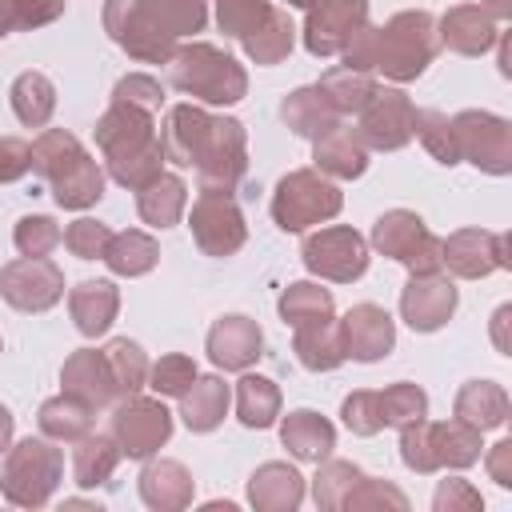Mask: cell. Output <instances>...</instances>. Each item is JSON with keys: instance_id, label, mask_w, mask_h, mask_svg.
<instances>
[{"instance_id": "obj_1", "label": "cell", "mask_w": 512, "mask_h": 512, "mask_svg": "<svg viewBox=\"0 0 512 512\" xmlns=\"http://www.w3.org/2000/svg\"><path fill=\"white\" fill-rule=\"evenodd\" d=\"M96 148L108 164V176L120 188H144L148 180H156L164 168V148H160V132H156V116L144 108H132L124 100H108V108L96 120Z\"/></svg>"}, {"instance_id": "obj_2", "label": "cell", "mask_w": 512, "mask_h": 512, "mask_svg": "<svg viewBox=\"0 0 512 512\" xmlns=\"http://www.w3.org/2000/svg\"><path fill=\"white\" fill-rule=\"evenodd\" d=\"M32 172L52 188L60 208L84 212L104 196L100 160L68 128H44L32 140Z\"/></svg>"}, {"instance_id": "obj_3", "label": "cell", "mask_w": 512, "mask_h": 512, "mask_svg": "<svg viewBox=\"0 0 512 512\" xmlns=\"http://www.w3.org/2000/svg\"><path fill=\"white\" fill-rule=\"evenodd\" d=\"M440 52L436 16L424 8H404L372 28V72H384L396 84L416 80Z\"/></svg>"}, {"instance_id": "obj_4", "label": "cell", "mask_w": 512, "mask_h": 512, "mask_svg": "<svg viewBox=\"0 0 512 512\" xmlns=\"http://www.w3.org/2000/svg\"><path fill=\"white\" fill-rule=\"evenodd\" d=\"M168 84L200 104H236L248 92V72L224 48L188 40L168 56Z\"/></svg>"}, {"instance_id": "obj_5", "label": "cell", "mask_w": 512, "mask_h": 512, "mask_svg": "<svg viewBox=\"0 0 512 512\" xmlns=\"http://www.w3.org/2000/svg\"><path fill=\"white\" fill-rule=\"evenodd\" d=\"M64 476V452L48 436H24L8 444L0 464V496L16 508H44Z\"/></svg>"}, {"instance_id": "obj_6", "label": "cell", "mask_w": 512, "mask_h": 512, "mask_svg": "<svg viewBox=\"0 0 512 512\" xmlns=\"http://www.w3.org/2000/svg\"><path fill=\"white\" fill-rule=\"evenodd\" d=\"M104 32L140 64H168L180 40L160 0H104Z\"/></svg>"}, {"instance_id": "obj_7", "label": "cell", "mask_w": 512, "mask_h": 512, "mask_svg": "<svg viewBox=\"0 0 512 512\" xmlns=\"http://www.w3.org/2000/svg\"><path fill=\"white\" fill-rule=\"evenodd\" d=\"M340 208H344V196L336 180H328L316 168H292L288 176H280L272 192V220L284 232H304L312 224H324Z\"/></svg>"}, {"instance_id": "obj_8", "label": "cell", "mask_w": 512, "mask_h": 512, "mask_svg": "<svg viewBox=\"0 0 512 512\" xmlns=\"http://www.w3.org/2000/svg\"><path fill=\"white\" fill-rule=\"evenodd\" d=\"M372 248L396 264H404L412 276L444 272V240L428 232V224L408 208H388L372 224Z\"/></svg>"}, {"instance_id": "obj_9", "label": "cell", "mask_w": 512, "mask_h": 512, "mask_svg": "<svg viewBox=\"0 0 512 512\" xmlns=\"http://www.w3.org/2000/svg\"><path fill=\"white\" fill-rule=\"evenodd\" d=\"M196 184L208 192H236L248 172V132L236 116H212L196 148Z\"/></svg>"}, {"instance_id": "obj_10", "label": "cell", "mask_w": 512, "mask_h": 512, "mask_svg": "<svg viewBox=\"0 0 512 512\" xmlns=\"http://www.w3.org/2000/svg\"><path fill=\"white\" fill-rule=\"evenodd\" d=\"M452 132H456L460 160L476 164L488 176L512 172V124L504 116L484 112V108H464L452 116Z\"/></svg>"}, {"instance_id": "obj_11", "label": "cell", "mask_w": 512, "mask_h": 512, "mask_svg": "<svg viewBox=\"0 0 512 512\" xmlns=\"http://www.w3.org/2000/svg\"><path fill=\"white\" fill-rule=\"evenodd\" d=\"M172 436V412L160 404V396H136L128 392L112 408V440L120 444V456L148 460L156 456Z\"/></svg>"}, {"instance_id": "obj_12", "label": "cell", "mask_w": 512, "mask_h": 512, "mask_svg": "<svg viewBox=\"0 0 512 512\" xmlns=\"http://www.w3.org/2000/svg\"><path fill=\"white\" fill-rule=\"evenodd\" d=\"M300 260L312 276L320 280H332V284H352L368 272V240L348 228V224H332V228H320L312 236H304V248H300Z\"/></svg>"}, {"instance_id": "obj_13", "label": "cell", "mask_w": 512, "mask_h": 512, "mask_svg": "<svg viewBox=\"0 0 512 512\" xmlns=\"http://www.w3.org/2000/svg\"><path fill=\"white\" fill-rule=\"evenodd\" d=\"M188 228H192L196 248L204 256H216V260L240 252L248 240V224H244V212H240L232 192L200 188V196L192 200V212H188Z\"/></svg>"}, {"instance_id": "obj_14", "label": "cell", "mask_w": 512, "mask_h": 512, "mask_svg": "<svg viewBox=\"0 0 512 512\" xmlns=\"http://www.w3.org/2000/svg\"><path fill=\"white\" fill-rule=\"evenodd\" d=\"M416 104L400 88H376V96L356 112V136L368 152H400L416 136Z\"/></svg>"}, {"instance_id": "obj_15", "label": "cell", "mask_w": 512, "mask_h": 512, "mask_svg": "<svg viewBox=\"0 0 512 512\" xmlns=\"http://www.w3.org/2000/svg\"><path fill=\"white\" fill-rule=\"evenodd\" d=\"M0 296L16 312H48L64 300V272L48 256H20L0 268Z\"/></svg>"}, {"instance_id": "obj_16", "label": "cell", "mask_w": 512, "mask_h": 512, "mask_svg": "<svg viewBox=\"0 0 512 512\" xmlns=\"http://www.w3.org/2000/svg\"><path fill=\"white\" fill-rule=\"evenodd\" d=\"M360 24H368V0H308L300 36L312 56H340Z\"/></svg>"}, {"instance_id": "obj_17", "label": "cell", "mask_w": 512, "mask_h": 512, "mask_svg": "<svg viewBox=\"0 0 512 512\" xmlns=\"http://www.w3.org/2000/svg\"><path fill=\"white\" fill-rule=\"evenodd\" d=\"M444 268L456 280H480L508 268V236L488 228H460L444 240Z\"/></svg>"}, {"instance_id": "obj_18", "label": "cell", "mask_w": 512, "mask_h": 512, "mask_svg": "<svg viewBox=\"0 0 512 512\" xmlns=\"http://www.w3.org/2000/svg\"><path fill=\"white\" fill-rule=\"evenodd\" d=\"M456 284L444 272H428V276H408V284L400 288V320L412 332H436L452 320L456 312Z\"/></svg>"}, {"instance_id": "obj_19", "label": "cell", "mask_w": 512, "mask_h": 512, "mask_svg": "<svg viewBox=\"0 0 512 512\" xmlns=\"http://www.w3.org/2000/svg\"><path fill=\"white\" fill-rule=\"evenodd\" d=\"M340 340H344V356L372 364L396 348V324L380 304H352L348 316L340 320Z\"/></svg>"}, {"instance_id": "obj_20", "label": "cell", "mask_w": 512, "mask_h": 512, "mask_svg": "<svg viewBox=\"0 0 512 512\" xmlns=\"http://www.w3.org/2000/svg\"><path fill=\"white\" fill-rule=\"evenodd\" d=\"M260 348H264V332L252 316L232 312L208 328V356L224 372H248L260 360Z\"/></svg>"}, {"instance_id": "obj_21", "label": "cell", "mask_w": 512, "mask_h": 512, "mask_svg": "<svg viewBox=\"0 0 512 512\" xmlns=\"http://www.w3.org/2000/svg\"><path fill=\"white\" fill-rule=\"evenodd\" d=\"M60 384H64L68 396L84 400L88 408H108V404L120 400L116 380H112V368L104 360V348L100 352L96 348H76L64 360V368H60Z\"/></svg>"}, {"instance_id": "obj_22", "label": "cell", "mask_w": 512, "mask_h": 512, "mask_svg": "<svg viewBox=\"0 0 512 512\" xmlns=\"http://www.w3.org/2000/svg\"><path fill=\"white\" fill-rule=\"evenodd\" d=\"M500 28L480 4H456L436 20V40L460 56H484L496 44Z\"/></svg>"}, {"instance_id": "obj_23", "label": "cell", "mask_w": 512, "mask_h": 512, "mask_svg": "<svg viewBox=\"0 0 512 512\" xmlns=\"http://www.w3.org/2000/svg\"><path fill=\"white\" fill-rule=\"evenodd\" d=\"M312 160H316V172H324L328 180H356L368 168V148L356 136V128L340 120L336 128L312 140Z\"/></svg>"}, {"instance_id": "obj_24", "label": "cell", "mask_w": 512, "mask_h": 512, "mask_svg": "<svg viewBox=\"0 0 512 512\" xmlns=\"http://www.w3.org/2000/svg\"><path fill=\"white\" fill-rule=\"evenodd\" d=\"M192 492H196V480L192 472L180 464V460H152L144 464L140 472V500L156 512H180L192 504Z\"/></svg>"}, {"instance_id": "obj_25", "label": "cell", "mask_w": 512, "mask_h": 512, "mask_svg": "<svg viewBox=\"0 0 512 512\" xmlns=\"http://www.w3.org/2000/svg\"><path fill=\"white\" fill-rule=\"evenodd\" d=\"M304 500V476L284 464V460H268L248 476V504L260 512H292Z\"/></svg>"}, {"instance_id": "obj_26", "label": "cell", "mask_w": 512, "mask_h": 512, "mask_svg": "<svg viewBox=\"0 0 512 512\" xmlns=\"http://www.w3.org/2000/svg\"><path fill=\"white\" fill-rule=\"evenodd\" d=\"M68 312L80 336H104L120 312V288L112 280H80L68 292Z\"/></svg>"}, {"instance_id": "obj_27", "label": "cell", "mask_w": 512, "mask_h": 512, "mask_svg": "<svg viewBox=\"0 0 512 512\" xmlns=\"http://www.w3.org/2000/svg\"><path fill=\"white\" fill-rule=\"evenodd\" d=\"M208 120H212V112L200 108V104H172L168 116H164V128H160L164 160L176 164V168H192Z\"/></svg>"}, {"instance_id": "obj_28", "label": "cell", "mask_w": 512, "mask_h": 512, "mask_svg": "<svg viewBox=\"0 0 512 512\" xmlns=\"http://www.w3.org/2000/svg\"><path fill=\"white\" fill-rule=\"evenodd\" d=\"M280 440H284V448H288L296 460L320 464V460H328L332 448H336V428H332L328 416H320V412H312V408H296V412L284 416Z\"/></svg>"}, {"instance_id": "obj_29", "label": "cell", "mask_w": 512, "mask_h": 512, "mask_svg": "<svg viewBox=\"0 0 512 512\" xmlns=\"http://www.w3.org/2000/svg\"><path fill=\"white\" fill-rule=\"evenodd\" d=\"M176 400H180V420L192 432H212V428H220V420H224V412L232 404V392H228V384L220 376H200L196 372V380Z\"/></svg>"}, {"instance_id": "obj_30", "label": "cell", "mask_w": 512, "mask_h": 512, "mask_svg": "<svg viewBox=\"0 0 512 512\" xmlns=\"http://www.w3.org/2000/svg\"><path fill=\"white\" fill-rule=\"evenodd\" d=\"M280 120H284L296 136L316 140V136H324L328 128H336L344 116L324 100V92H320L316 84H308V88H292V92L280 100Z\"/></svg>"}, {"instance_id": "obj_31", "label": "cell", "mask_w": 512, "mask_h": 512, "mask_svg": "<svg viewBox=\"0 0 512 512\" xmlns=\"http://www.w3.org/2000/svg\"><path fill=\"white\" fill-rule=\"evenodd\" d=\"M452 416L480 432L500 428L508 420V392L496 380H468V384H460V392L452 400Z\"/></svg>"}, {"instance_id": "obj_32", "label": "cell", "mask_w": 512, "mask_h": 512, "mask_svg": "<svg viewBox=\"0 0 512 512\" xmlns=\"http://www.w3.org/2000/svg\"><path fill=\"white\" fill-rule=\"evenodd\" d=\"M428 444H432V460L436 468H472L480 460V428L464 424V420H428Z\"/></svg>"}, {"instance_id": "obj_33", "label": "cell", "mask_w": 512, "mask_h": 512, "mask_svg": "<svg viewBox=\"0 0 512 512\" xmlns=\"http://www.w3.org/2000/svg\"><path fill=\"white\" fill-rule=\"evenodd\" d=\"M292 352L308 372H332L340 368L344 356V340H340V320H320V324H300L292 336Z\"/></svg>"}, {"instance_id": "obj_34", "label": "cell", "mask_w": 512, "mask_h": 512, "mask_svg": "<svg viewBox=\"0 0 512 512\" xmlns=\"http://www.w3.org/2000/svg\"><path fill=\"white\" fill-rule=\"evenodd\" d=\"M184 204H188V184L180 176H172V172H160L156 180L136 188V212L152 228H172L180 220Z\"/></svg>"}, {"instance_id": "obj_35", "label": "cell", "mask_w": 512, "mask_h": 512, "mask_svg": "<svg viewBox=\"0 0 512 512\" xmlns=\"http://www.w3.org/2000/svg\"><path fill=\"white\" fill-rule=\"evenodd\" d=\"M92 412H96V408H88L84 400L60 392V396H48V400L40 404L36 424H40V436H48V440H56V444H76L80 436L92 432Z\"/></svg>"}, {"instance_id": "obj_36", "label": "cell", "mask_w": 512, "mask_h": 512, "mask_svg": "<svg viewBox=\"0 0 512 512\" xmlns=\"http://www.w3.org/2000/svg\"><path fill=\"white\" fill-rule=\"evenodd\" d=\"M8 104H12V112H16V120L24 128H44L52 120V112H56V84L44 72L28 68V72H20L12 80Z\"/></svg>"}, {"instance_id": "obj_37", "label": "cell", "mask_w": 512, "mask_h": 512, "mask_svg": "<svg viewBox=\"0 0 512 512\" xmlns=\"http://www.w3.org/2000/svg\"><path fill=\"white\" fill-rule=\"evenodd\" d=\"M120 464V444L112 440V432H88L76 440V452H72V480L80 488H100L112 480Z\"/></svg>"}, {"instance_id": "obj_38", "label": "cell", "mask_w": 512, "mask_h": 512, "mask_svg": "<svg viewBox=\"0 0 512 512\" xmlns=\"http://www.w3.org/2000/svg\"><path fill=\"white\" fill-rule=\"evenodd\" d=\"M116 276H144V272H152L156 268V260H160V244L148 236V232H140V228H124V232H112L108 236V244H104V256H100Z\"/></svg>"}, {"instance_id": "obj_39", "label": "cell", "mask_w": 512, "mask_h": 512, "mask_svg": "<svg viewBox=\"0 0 512 512\" xmlns=\"http://www.w3.org/2000/svg\"><path fill=\"white\" fill-rule=\"evenodd\" d=\"M276 308H280V320L292 324V328H300V324H320V320H332V316H336L332 292L320 288L316 280H296V284H288V288L280 292Z\"/></svg>"}, {"instance_id": "obj_40", "label": "cell", "mask_w": 512, "mask_h": 512, "mask_svg": "<svg viewBox=\"0 0 512 512\" xmlns=\"http://www.w3.org/2000/svg\"><path fill=\"white\" fill-rule=\"evenodd\" d=\"M316 88L324 92V100H328L340 116H356V112L376 96L380 84L372 80V72H356V68L340 64V68H328Z\"/></svg>"}, {"instance_id": "obj_41", "label": "cell", "mask_w": 512, "mask_h": 512, "mask_svg": "<svg viewBox=\"0 0 512 512\" xmlns=\"http://www.w3.org/2000/svg\"><path fill=\"white\" fill-rule=\"evenodd\" d=\"M240 44H244L252 64H280L296 44V24H292L288 8H272L268 20L256 32H248Z\"/></svg>"}, {"instance_id": "obj_42", "label": "cell", "mask_w": 512, "mask_h": 512, "mask_svg": "<svg viewBox=\"0 0 512 512\" xmlns=\"http://www.w3.org/2000/svg\"><path fill=\"white\" fill-rule=\"evenodd\" d=\"M280 416V388L268 376H240L236 384V420L244 428H272Z\"/></svg>"}, {"instance_id": "obj_43", "label": "cell", "mask_w": 512, "mask_h": 512, "mask_svg": "<svg viewBox=\"0 0 512 512\" xmlns=\"http://www.w3.org/2000/svg\"><path fill=\"white\" fill-rule=\"evenodd\" d=\"M104 360H108V368H112V380H116V392H120V396L140 392V388L148 384V356H144V348H140L136 340H128V336L108 340Z\"/></svg>"}, {"instance_id": "obj_44", "label": "cell", "mask_w": 512, "mask_h": 512, "mask_svg": "<svg viewBox=\"0 0 512 512\" xmlns=\"http://www.w3.org/2000/svg\"><path fill=\"white\" fill-rule=\"evenodd\" d=\"M380 416H384V428L416 424V420L428 416V392L412 380H396L380 392Z\"/></svg>"}, {"instance_id": "obj_45", "label": "cell", "mask_w": 512, "mask_h": 512, "mask_svg": "<svg viewBox=\"0 0 512 512\" xmlns=\"http://www.w3.org/2000/svg\"><path fill=\"white\" fill-rule=\"evenodd\" d=\"M360 476L364 472L352 460H320L316 464V476H312V500H316V508H324V512L344 508V496L352 492V484Z\"/></svg>"}, {"instance_id": "obj_46", "label": "cell", "mask_w": 512, "mask_h": 512, "mask_svg": "<svg viewBox=\"0 0 512 512\" xmlns=\"http://www.w3.org/2000/svg\"><path fill=\"white\" fill-rule=\"evenodd\" d=\"M416 136H420V144L428 148L432 160H440V164H448V168L460 164L452 116H444V112H436V108H420V112H416Z\"/></svg>"}, {"instance_id": "obj_47", "label": "cell", "mask_w": 512, "mask_h": 512, "mask_svg": "<svg viewBox=\"0 0 512 512\" xmlns=\"http://www.w3.org/2000/svg\"><path fill=\"white\" fill-rule=\"evenodd\" d=\"M212 4H216L220 32L232 36V40H244L248 32H256L268 20V12L276 8L272 0H212Z\"/></svg>"}, {"instance_id": "obj_48", "label": "cell", "mask_w": 512, "mask_h": 512, "mask_svg": "<svg viewBox=\"0 0 512 512\" xmlns=\"http://www.w3.org/2000/svg\"><path fill=\"white\" fill-rule=\"evenodd\" d=\"M12 240H16V252H20V256H48V252L64 240V232H60V224H56L52 216L32 212V216H20V220H16Z\"/></svg>"}, {"instance_id": "obj_49", "label": "cell", "mask_w": 512, "mask_h": 512, "mask_svg": "<svg viewBox=\"0 0 512 512\" xmlns=\"http://www.w3.org/2000/svg\"><path fill=\"white\" fill-rule=\"evenodd\" d=\"M340 420L352 436H376L384 428V416H380V392L372 388H356L344 396L340 404Z\"/></svg>"}, {"instance_id": "obj_50", "label": "cell", "mask_w": 512, "mask_h": 512, "mask_svg": "<svg viewBox=\"0 0 512 512\" xmlns=\"http://www.w3.org/2000/svg\"><path fill=\"white\" fill-rule=\"evenodd\" d=\"M344 508H348V512H372V508H396V512H404V508H408V496H404L396 484H388V480L360 476V480L352 484V492L344 496Z\"/></svg>"}, {"instance_id": "obj_51", "label": "cell", "mask_w": 512, "mask_h": 512, "mask_svg": "<svg viewBox=\"0 0 512 512\" xmlns=\"http://www.w3.org/2000/svg\"><path fill=\"white\" fill-rule=\"evenodd\" d=\"M192 380H196V364L184 352H168L156 364H148V388L156 396H180Z\"/></svg>"}, {"instance_id": "obj_52", "label": "cell", "mask_w": 512, "mask_h": 512, "mask_svg": "<svg viewBox=\"0 0 512 512\" xmlns=\"http://www.w3.org/2000/svg\"><path fill=\"white\" fill-rule=\"evenodd\" d=\"M108 236H112L108 224H100V220H92V216H80V220H72V224L64 228V248H68L76 260H100Z\"/></svg>"}, {"instance_id": "obj_53", "label": "cell", "mask_w": 512, "mask_h": 512, "mask_svg": "<svg viewBox=\"0 0 512 512\" xmlns=\"http://www.w3.org/2000/svg\"><path fill=\"white\" fill-rule=\"evenodd\" d=\"M112 100H124V104H132V108H144V112H160V104H164V88H160V80L156 76H148V72H128V76H120L116 80V88H112Z\"/></svg>"}, {"instance_id": "obj_54", "label": "cell", "mask_w": 512, "mask_h": 512, "mask_svg": "<svg viewBox=\"0 0 512 512\" xmlns=\"http://www.w3.org/2000/svg\"><path fill=\"white\" fill-rule=\"evenodd\" d=\"M400 460H404V468H412L420 476L440 472L436 460H432V444H428V416L400 428Z\"/></svg>"}, {"instance_id": "obj_55", "label": "cell", "mask_w": 512, "mask_h": 512, "mask_svg": "<svg viewBox=\"0 0 512 512\" xmlns=\"http://www.w3.org/2000/svg\"><path fill=\"white\" fill-rule=\"evenodd\" d=\"M432 508L436 512H476V508H484V500L468 480L452 476V480H440V488L432 496Z\"/></svg>"}, {"instance_id": "obj_56", "label": "cell", "mask_w": 512, "mask_h": 512, "mask_svg": "<svg viewBox=\"0 0 512 512\" xmlns=\"http://www.w3.org/2000/svg\"><path fill=\"white\" fill-rule=\"evenodd\" d=\"M32 172V144L20 136H0V184H16Z\"/></svg>"}, {"instance_id": "obj_57", "label": "cell", "mask_w": 512, "mask_h": 512, "mask_svg": "<svg viewBox=\"0 0 512 512\" xmlns=\"http://www.w3.org/2000/svg\"><path fill=\"white\" fill-rule=\"evenodd\" d=\"M160 4H164L168 24H172L176 36H192L208 20V0H160Z\"/></svg>"}, {"instance_id": "obj_58", "label": "cell", "mask_w": 512, "mask_h": 512, "mask_svg": "<svg viewBox=\"0 0 512 512\" xmlns=\"http://www.w3.org/2000/svg\"><path fill=\"white\" fill-rule=\"evenodd\" d=\"M16 8V28H44L64 16L68 0H12Z\"/></svg>"}, {"instance_id": "obj_59", "label": "cell", "mask_w": 512, "mask_h": 512, "mask_svg": "<svg viewBox=\"0 0 512 512\" xmlns=\"http://www.w3.org/2000/svg\"><path fill=\"white\" fill-rule=\"evenodd\" d=\"M484 468H488V476H492L500 488H512V440L492 444L488 456H484Z\"/></svg>"}, {"instance_id": "obj_60", "label": "cell", "mask_w": 512, "mask_h": 512, "mask_svg": "<svg viewBox=\"0 0 512 512\" xmlns=\"http://www.w3.org/2000/svg\"><path fill=\"white\" fill-rule=\"evenodd\" d=\"M508 316H512V308H508V304H500V308H496V316H492V344H496L500 352H508V336H504Z\"/></svg>"}, {"instance_id": "obj_61", "label": "cell", "mask_w": 512, "mask_h": 512, "mask_svg": "<svg viewBox=\"0 0 512 512\" xmlns=\"http://www.w3.org/2000/svg\"><path fill=\"white\" fill-rule=\"evenodd\" d=\"M480 8H484L492 20H508V16H512V0H480Z\"/></svg>"}, {"instance_id": "obj_62", "label": "cell", "mask_w": 512, "mask_h": 512, "mask_svg": "<svg viewBox=\"0 0 512 512\" xmlns=\"http://www.w3.org/2000/svg\"><path fill=\"white\" fill-rule=\"evenodd\" d=\"M12 428H16V420H12V412L0 404V452H8V444H12Z\"/></svg>"}, {"instance_id": "obj_63", "label": "cell", "mask_w": 512, "mask_h": 512, "mask_svg": "<svg viewBox=\"0 0 512 512\" xmlns=\"http://www.w3.org/2000/svg\"><path fill=\"white\" fill-rule=\"evenodd\" d=\"M284 4H288V8H304L308 0H284Z\"/></svg>"}, {"instance_id": "obj_64", "label": "cell", "mask_w": 512, "mask_h": 512, "mask_svg": "<svg viewBox=\"0 0 512 512\" xmlns=\"http://www.w3.org/2000/svg\"><path fill=\"white\" fill-rule=\"evenodd\" d=\"M0 352H4V340H0Z\"/></svg>"}]
</instances>
